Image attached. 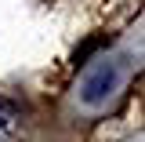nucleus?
Returning <instances> with one entry per match:
<instances>
[{"label": "nucleus", "mask_w": 145, "mask_h": 142, "mask_svg": "<svg viewBox=\"0 0 145 142\" xmlns=\"http://www.w3.org/2000/svg\"><path fill=\"white\" fill-rule=\"evenodd\" d=\"M112 84H116V73L105 66V69H98V73L87 80V88H84V98H87V102H102V98L109 95V88H112Z\"/></svg>", "instance_id": "obj_1"}, {"label": "nucleus", "mask_w": 145, "mask_h": 142, "mask_svg": "<svg viewBox=\"0 0 145 142\" xmlns=\"http://www.w3.org/2000/svg\"><path fill=\"white\" fill-rule=\"evenodd\" d=\"M15 120H18V109L11 106V102H4V98H0V135H4V131H11Z\"/></svg>", "instance_id": "obj_2"}]
</instances>
